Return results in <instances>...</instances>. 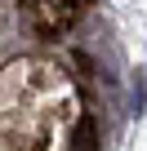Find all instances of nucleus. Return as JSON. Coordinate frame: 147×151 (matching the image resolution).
Masks as SVG:
<instances>
[{"label": "nucleus", "instance_id": "f257e3e1", "mask_svg": "<svg viewBox=\"0 0 147 151\" xmlns=\"http://www.w3.org/2000/svg\"><path fill=\"white\" fill-rule=\"evenodd\" d=\"M31 5V22H36V31L40 36H62L71 22H76V14H80V5L76 0H27Z\"/></svg>", "mask_w": 147, "mask_h": 151}, {"label": "nucleus", "instance_id": "f03ea898", "mask_svg": "<svg viewBox=\"0 0 147 151\" xmlns=\"http://www.w3.org/2000/svg\"><path fill=\"white\" fill-rule=\"evenodd\" d=\"M71 151H98V124H94V116H85V120L76 124V142H71Z\"/></svg>", "mask_w": 147, "mask_h": 151}, {"label": "nucleus", "instance_id": "7ed1b4c3", "mask_svg": "<svg viewBox=\"0 0 147 151\" xmlns=\"http://www.w3.org/2000/svg\"><path fill=\"white\" fill-rule=\"evenodd\" d=\"M134 116H143V71H138V80H134Z\"/></svg>", "mask_w": 147, "mask_h": 151}]
</instances>
